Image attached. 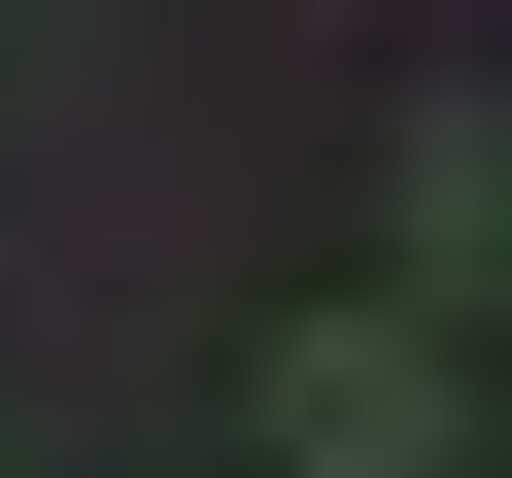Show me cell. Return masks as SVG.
Segmentation results:
<instances>
[{"label": "cell", "mask_w": 512, "mask_h": 478, "mask_svg": "<svg viewBox=\"0 0 512 478\" xmlns=\"http://www.w3.org/2000/svg\"><path fill=\"white\" fill-rule=\"evenodd\" d=\"M444 444H478V342L444 308H308L274 342V478H444Z\"/></svg>", "instance_id": "1"}, {"label": "cell", "mask_w": 512, "mask_h": 478, "mask_svg": "<svg viewBox=\"0 0 512 478\" xmlns=\"http://www.w3.org/2000/svg\"><path fill=\"white\" fill-rule=\"evenodd\" d=\"M410 308H444V342L512 308V103H478V69L410 103Z\"/></svg>", "instance_id": "2"}]
</instances>
